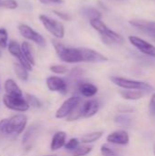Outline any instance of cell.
Returning <instances> with one entry per match:
<instances>
[{
	"label": "cell",
	"instance_id": "obj_1",
	"mask_svg": "<svg viewBox=\"0 0 155 156\" xmlns=\"http://www.w3.org/2000/svg\"><path fill=\"white\" fill-rule=\"evenodd\" d=\"M52 43L58 57L63 62L66 63L84 62L82 48H68L56 39H53Z\"/></svg>",
	"mask_w": 155,
	"mask_h": 156
},
{
	"label": "cell",
	"instance_id": "obj_2",
	"mask_svg": "<svg viewBox=\"0 0 155 156\" xmlns=\"http://www.w3.org/2000/svg\"><path fill=\"white\" fill-rule=\"evenodd\" d=\"M90 26L100 33V37L106 45H121L124 42V38L120 34L110 29L100 18L90 20Z\"/></svg>",
	"mask_w": 155,
	"mask_h": 156
},
{
	"label": "cell",
	"instance_id": "obj_3",
	"mask_svg": "<svg viewBox=\"0 0 155 156\" xmlns=\"http://www.w3.org/2000/svg\"><path fill=\"white\" fill-rule=\"evenodd\" d=\"M27 123V117L25 114L19 113L5 119L4 135H18L21 134Z\"/></svg>",
	"mask_w": 155,
	"mask_h": 156
},
{
	"label": "cell",
	"instance_id": "obj_4",
	"mask_svg": "<svg viewBox=\"0 0 155 156\" xmlns=\"http://www.w3.org/2000/svg\"><path fill=\"white\" fill-rule=\"evenodd\" d=\"M111 80L116 86L121 87L124 90H143L145 92H150L153 90V88L149 83L140 80H134L125 79L117 76L111 77Z\"/></svg>",
	"mask_w": 155,
	"mask_h": 156
},
{
	"label": "cell",
	"instance_id": "obj_5",
	"mask_svg": "<svg viewBox=\"0 0 155 156\" xmlns=\"http://www.w3.org/2000/svg\"><path fill=\"white\" fill-rule=\"evenodd\" d=\"M39 20L45 27V28L51 34L53 35L56 38H62L65 35V27L64 25L57 21L55 19H52L45 15H40L39 16Z\"/></svg>",
	"mask_w": 155,
	"mask_h": 156
},
{
	"label": "cell",
	"instance_id": "obj_6",
	"mask_svg": "<svg viewBox=\"0 0 155 156\" xmlns=\"http://www.w3.org/2000/svg\"><path fill=\"white\" fill-rule=\"evenodd\" d=\"M41 128L42 126L38 122L32 123L29 127H27L22 138V145L25 150H30L34 146L36 141L40 135Z\"/></svg>",
	"mask_w": 155,
	"mask_h": 156
},
{
	"label": "cell",
	"instance_id": "obj_7",
	"mask_svg": "<svg viewBox=\"0 0 155 156\" xmlns=\"http://www.w3.org/2000/svg\"><path fill=\"white\" fill-rule=\"evenodd\" d=\"M3 104L9 110L18 112H26L30 106L27 103L26 100L25 98H19V97H13L7 94H5L2 98Z\"/></svg>",
	"mask_w": 155,
	"mask_h": 156
},
{
	"label": "cell",
	"instance_id": "obj_8",
	"mask_svg": "<svg viewBox=\"0 0 155 156\" xmlns=\"http://www.w3.org/2000/svg\"><path fill=\"white\" fill-rule=\"evenodd\" d=\"M81 103V98L79 96H72L66 100L61 106L57 110L56 112V118L57 119H64L67 118L77 106H79Z\"/></svg>",
	"mask_w": 155,
	"mask_h": 156
},
{
	"label": "cell",
	"instance_id": "obj_9",
	"mask_svg": "<svg viewBox=\"0 0 155 156\" xmlns=\"http://www.w3.org/2000/svg\"><path fill=\"white\" fill-rule=\"evenodd\" d=\"M18 30L20 32V34L26 39L33 41L34 43H36L37 45H38L39 47H45L46 46V39L37 31H35L32 27H30L27 25L25 24H21L18 27Z\"/></svg>",
	"mask_w": 155,
	"mask_h": 156
},
{
	"label": "cell",
	"instance_id": "obj_10",
	"mask_svg": "<svg viewBox=\"0 0 155 156\" xmlns=\"http://www.w3.org/2000/svg\"><path fill=\"white\" fill-rule=\"evenodd\" d=\"M129 41L131 42V44L132 46H134L142 53H143L147 56L155 58V47L151 43L145 41L143 38L135 37V36H130Z\"/></svg>",
	"mask_w": 155,
	"mask_h": 156
},
{
	"label": "cell",
	"instance_id": "obj_11",
	"mask_svg": "<svg viewBox=\"0 0 155 156\" xmlns=\"http://www.w3.org/2000/svg\"><path fill=\"white\" fill-rule=\"evenodd\" d=\"M47 87L50 91L66 94L68 92V83L62 78L57 76H50L46 80Z\"/></svg>",
	"mask_w": 155,
	"mask_h": 156
},
{
	"label": "cell",
	"instance_id": "obj_12",
	"mask_svg": "<svg viewBox=\"0 0 155 156\" xmlns=\"http://www.w3.org/2000/svg\"><path fill=\"white\" fill-rule=\"evenodd\" d=\"M8 51H9V53H10L12 56L16 57V58L18 59L19 63H20L23 67H25L28 71L32 70V67H33V66L26 59V58H25L24 55H23L21 46H20L16 41L12 40V41L9 42V44H8Z\"/></svg>",
	"mask_w": 155,
	"mask_h": 156
},
{
	"label": "cell",
	"instance_id": "obj_13",
	"mask_svg": "<svg viewBox=\"0 0 155 156\" xmlns=\"http://www.w3.org/2000/svg\"><path fill=\"white\" fill-rule=\"evenodd\" d=\"M130 24L141 30L145 35L149 36L155 39V22L149 20H143V19H134L131 20Z\"/></svg>",
	"mask_w": 155,
	"mask_h": 156
},
{
	"label": "cell",
	"instance_id": "obj_14",
	"mask_svg": "<svg viewBox=\"0 0 155 156\" xmlns=\"http://www.w3.org/2000/svg\"><path fill=\"white\" fill-rule=\"evenodd\" d=\"M107 142L117 145H127L130 142V136L124 130H117L107 136Z\"/></svg>",
	"mask_w": 155,
	"mask_h": 156
},
{
	"label": "cell",
	"instance_id": "obj_15",
	"mask_svg": "<svg viewBox=\"0 0 155 156\" xmlns=\"http://www.w3.org/2000/svg\"><path fill=\"white\" fill-rule=\"evenodd\" d=\"M100 104L98 100L91 99L82 104V117L90 118L94 116L100 110Z\"/></svg>",
	"mask_w": 155,
	"mask_h": 156
},
{
	"label": "cell",
	"instance_id": "obj_16",
	"mask_svg": "<svg viewBox=\"0 0 155 156\" xmlns=\"http://www.w3.org/2000/svg\"><path fill=\"white\" fill-rule=\"evenodd\" d=\"M78 90L82 96L86 98H91L98 93V87L92 83L82 81L78 84Z\"/></svg>",
	"mask_w": 155,
	"mask_h": 156
},
{
	"label": "cell",
	"instance_id": "obj_17",
	"mask_svg": "<svg viewBox=\"0 0 155 156\" xmlns=\"http://www.w3.org/2000/svg\"><path fill=\"white\" fill-rule=\"evenodd\" d=\"M4 87H5V93L7 95L13 96V97H19V98L23 97V92H22L21 89L19 88V86L16 84V82L14 80L7 79L5 81Z\"/></svg>",
	"mask_w": 155,
	"mask_h": 156
},
{
	"label": "cell",
	"instance_id": "obj_18",
	"mask_svg": "<svg viewBox=\"0 0 155 156\" xmlns=\"http://www.w3.org/2000/svg\"><path fill=\"white\" fill-rule=\"evenodd\" d=\"M67 140V133L65 132H58L54 134L51 144H50V149L51 151H57L61 149L66 144Z\"/></svg>",
	"mask_w": 155,
	"mask_h": 156
},
{
	"label": "cell",
	"instance_id": "obj_19",
	"mask_svg": "<svg viewBox=\"0 0 155 156\" xmlns=\"http://www.w3.org/2000/svg\"><path fill=\"white\" fill-rule=\"evenodd\" d=\"M120 95L127 101H137L144 97L145 91L136 90H122L119 91Z\"/></svg>",
	"mask_w": 155,
	"mask_h": 156
},
{
	"label": "cell",
	"instance_id": "obj_20",
	"mask_svg": "<svg viewBox=\"0 0 155 156\" xmlns=\"http://www.w3.org/2000/svg\"><path fill=\"white\" fill-rule=\"evenodd\" d=\"M80 15L84 16L85 18H88L89 20H92L95 18H101V13L94 8V7H82L80 9Z\"/></svg>",
	"mask_w": 155,
	"mask_h": 156
},
{
	"label": "cell",
	"instance_id": "obj_21",
	"mask_svg": "<svg viewBox=\"0 0 155 156\" xmlns=\"http://www.w3.org/2000/svg\"><path fill=\"white\" fill-rule=\"evenodd\" d=\"M103 135V133L102 132H93V133H87L85 135H83L80 139L81 143L84 144H91V143H94L98 140H100Z\"/></svg>",
	"mask_w": 155,
	"mask_h": 156
},
{
	"label": "cell",
	"instance_id": "obj_22",
	"mask_svg": "<svg viewBox=\"0 0 155 156\" xmlns=\"http://www.w3.org/2000/svg\"><path fill=\"white\" fill-rule=\"evenodd\" d=\"M14 70L17 78L22 81H26L28 80V70L25 67H23L20 63L14 64Z\"/></svg>",
	"mask_w": 155,
	"mask_h": 156
},
{
	"label": "cell",
	"instance_id": "obj_23",
	"mask_svg": "<svg viewBox=\"0 0 155 156\" xmlns=\"http://www.w3.org/2000/svg\"><path fill=\"white\" fill-rule=\"evenodd\" d=\"M21 48H22V52H23V55L26 58V59L32 66H34L36 62H35V58H34V56H33V53H32V49H31L30 45L27 42H23L22 45H21Z\"/></svg>",
	"mask_w": 155,
	"mask_h": 156
},
{
	"label": "cell",
	"instance_id": "obj_24",
	"mask_svg": "<svg viewBox=\"0 0 155 156\" xmlns=\"http://www.w3.org/2000/svg\"><path fill=\"white\" fill-rule=\"evenodd\" d=\"M115 122L122 127H130L132 123V119L125 114H121L116 116L115 118Z\"/></svg>",
	"mask_w": 155,
	"mask_h": 156
},
{
	"label": "cell",
	"instance_id": "obj_25",
	"mask_svg": "<svg viewBox=\"0 0 155 156\" xmlns=\"http://www.w3.org/2000/svg\"><path fill=\"white\" fill-rule=\"evenodd\" d=\"M25 99L26 100V101L30 107H33V108H41L42 107V102L40 101V100L32 94H29V93L26 94Z\"/></svg>",
	"mask_w": 155,
	"mask_h": 156
},
{
	"label": "cell",
	"instance_id": "obj_26",
	"mask_svg": "<svg viewBox=\"0 0 155 156\" xmlns=\"http://www.w3.org/2000/svg\"><path fill=\"white\" fill-rule=\"evenodd\" d=\"M92 151V146H88V145H81L79 146L76 150L72 152L73 156H85L89 154Z\"/></svg>",
	"mask_w": 155,
	"mask_h": 156
},
{
	"label": "cell",
	"instance_id": "obj_27",
	"mask_svg": "<svg viewBox=\"0 0 155 156\" xmlns=\"http://www.w3.org/2000/svg\"><path fill=\"white\" fill-rule=\"evenodd\" d=\"M80 117H82V105H81V103L79 105V106H77L76 108H75V110L66 118L67 119V121H69V122H72V121H77V120H79Z\"/></svg>",
	"mask_w": 155,
	"mask_h": 156
},
{
	"label": "cell",
	"instance_id": "obj_28",
	"mask_svg": "<svg viewBox=\"0 0 155 156\" xmlns=\"http://www.w3.org/2000/svg\"><path fill=\"white\" fill-rule=\"evenodd\" d=\"M79 146V141L77 138H72L70 139L68 143H66L65 144V149L68 151H71L73 152L74 150H76L78 147Z\"/></svg>",
	"mask_w": 155,
	"mask_h": 156
},
{
	"label": "cell",
	"instance_id": "obj_29",
	"mask_svg": "<svg viewBox=\"0 0 155 156\" xmlns=\"http://www.w3.org/2000/svg\"><path fill=\"white\" fill-rule=\"evenodd\" d=\"M17 2L16 0H0V7L8 9H16L17 7Z\"/></svg>",
	"mask_w": 155,
	"mask_h": 156
},
{
	"label": "cell",
	"instance_id": "obj_30",
	"mask_svg": "<svg viewBox=\"0 0 155 156\" xmlns=\"http://www.w3.org/2000/svg\"><path fill=\"white\" fill-rule=\"evenodd\" d=\"M49 69L56 74H65L68 72V68L64 65H53L49 68Z\"/></svg>",
	"mask_w": 155,
	"mask_h": 156
},
{
	"label": "cell",
	"instance_id": "obj_31",
	"mask_svg": "<svg viewBox=\"0 0 155 156\" xmlns=\"http://www.w3.org/2000/svg\"><path fill=\"white\" fill-rule=\"evenodd\" d=\"M8 39V33L5 28H0V47L5 48Z\"/></svg>",
	"mask_w": 155,
	"mask_h": 156
},
{
	"label": "cell",
	"instance_id": "obj_32",
	"mask_svg": "<svg viewBox=\"0 0 155 156\" xmlns=\"http://www.w3.org/2000/svg\"><path fill=\"white\" fill-rule=\"evenodd\" d=\"M100 153L102 156H119L118 154L106 144H103L100 148Z\"/></svg>",
	"mask_w": 155,
	"mask_h": 156
},
{
	"label": "cell",
	"instance_id": "obj_33",
	"mask_svg": "<svg viewBox=\"0 0 155 156\" xmlns=\"http://www.w3.org/2000/svg\"><path fill=\"white\" fill-rule=\"evenodd\" d=\"M53 13L55 15H57L59 18H61L62 20H65V21H69L71 20V16L69 14H67V13H62V12H59V11H56L54 10Z\"/></svg>",
	"mask_w": 155,
	"mask_h": 156
},
{
	"label": "cell",
	"instance_id": "obj_34",
	"mask_svg": "<svg viewBox=\"0 0 155 156\" xmlns=\"http://www.w3.org/2000/svg\"><path fill=\"white\" fill-rule=\"evenodd\" d=\"M149 112L151 113V115L155 116V93L153 94L150 103H149Z\"/></svg>",
	"mask_w": 155,
	"mask_h": 156
},
{
	"label": "cell",
	"instance_id": "obj_35",
	"mask_svg": "<svg viewBox=\"0 0 155 156\" xmlns=\"http://www.w3.org/2000/svg\"><path fill=\"white\" fill-rule=\"evenodd\" d=\"M40 3L48 5V4H62L63 0H39Z\"/></svg>",
	"mask_w": 155,
	"mask_h": 156
},
{
	"label": "cell",
	"instance_id": "obj_36",
	"mask_svg": "<svg viewBox=\"0 0 155 156\" xmlns=\"http://www.w3.org/2000/svg\"><path fill=\"white\" fill-rule=\"evenodd\" d=\"M118 110H119V112H122V113H125V112H132L133 111L132 108H124L123 106L120 107Z\"/></svg>",
	"mask_w": 155,
	"mask_h": 156
},
{
	"label": "cell",
	"instance_id": "obj_37",
	"mask_svg": "<svg viewBox=\"0 0 155 156\" xmlns=\"http://www.w3.org/2000/svg\"><path fill=\"white\" fill-rule=\"evenodd\" d=\"M153 154H154V155H155V144H153Z\"/></svg>",
	"mask_w": 155,
	"mask_h": 156
},
{
	"label": "cell",
	"instance_id": "obj_38",
	"mask_svg": "<svg viewBox=\"0 0 155 156\" xmlns=\"http://www.w3.org/2000/svg\"><path fill=\"white\" fill-rule=\"evenodd\" d=\"M43 156H57V155H43Z\"/></svg>",
	"mask_w": 155,
	"mask_h": 156
}]
</instances>
